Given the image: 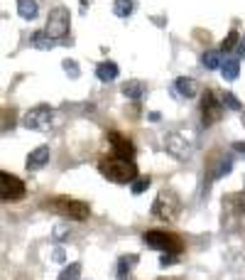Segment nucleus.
<instances>
[{"mask_svg":"<svg viewBox=\"0 0 245 280\" xmlns=\"http://www.w3.org/2000/svg\"><path fill=\"white\" fill-rule=\"evenodd\" d=\"M101 175L115 184H128L137 177V167L133 160H122V157H108L101 165Z\"/></svg>","mask_w":245,"mask_h":280,"instance_id":"f257e3e1","label":"nucleus"},{"mask_svg":"<svg viewBox=\"0 0 245 280\" xmlns=\"http://www.w3.org/2000/svg\"><path fill=\"white\" fill-rule=\"evenodd\" d=\"M179 209H181V202L172 189H162L155 199V204H152V214L162 221H174L179 216Z\"/></svg>","mask_w":245,"mask_h":280,"instance_id":"f03ea898","label":"nucleus"},{"mask_svg":"<svg viewBox=\"0 0 245 280\" xmlns=\"http://www.w3.org/2000/svg\"><path fill=\"white\" fill-rule=\"evenodd\" d=\"M142 241L150 246V248H157V251L164 253H181V238L174 236V234H167V231H145L142 234Z\"/></svg>","mask_w":245,"mask_h":280,"instance_id":"7ed1b4c3","label":"nucleus"},{"mask_svg":"<svg viewBox=\"0 0 245 280\" xmlns=\"http://www.w3.org/2000/svg\"><path fill=\"white\" fill-rule=\"evenodd\" d=\"M47 207H52V209L59 211L62 216H69V219H74V221H83V219H88V214H91V207H88L86 202L64 199V197H59V199H54V202H49Z\"/></svg>","mask_w":245,"mask_h":280,"instance_id":"20e7f679","label":"nucleus"},{"mask_svg":"<svg viewBox=\"0 0 245 280\" xmlns=\"http://www.w3.org/2000/svg\"><path fill=\"white\" fill-rule=\"evenodd\" d=\"M69 25H71V13H69V8L64 5H56L49 10V17H47V35L49 37H67L69 32Z\"/></svg>","mask_w":245,"mask_h":280,"instance_id":"39448f33","label":"nucleus"},{"mask_svg":"<svg viewBox=\"0 0 245 280\" xmlns=\"http://www.w3.org/2000/svg\"><path fill=\"white\" fill-rule=\"evenodd\" d=\"M52 121H54V111L49 106H35L25 113L22 126L29 128V130H49Z\"/></svg>","mask_w":245,"mask_h":280,"instance_id":"423d86ee","label":"nucleus"},{"mask_svg":"<svg viewBox=\"0 0 245 280\" xmlns=\"http://www.w3.org/2000/svg\"><path fill=\"white\" fill-rule=\"evenodd\" d=\"M25 192L27 189H25V182L20 177L8 175V172L0 170V199L3 202H17V199L25 197Z\"/></svg>","mask_w":245,"mask_h":280,"instance_id":"0eeeda50","label":"nucleus"},{"mask_svg":"<svg viewBox=\"0 0 245 280\" xmlns=\"http://www.w3.org/2000/svg\"><path fill=\"white\" fill-rule=\"evenodd\" d=\"M201 123H204L206 128L213 126V123H218L221 118H223V103L216 98V94L213 91H206L204 98H201Z\"/></svg>","mask_w":245,"mask_h":280,"instance_id":"6e6552de","label":"nucleus"},{"mask_svg":"<svg viewBox=\"0 0 245 280\" xmlns=\"http://www.w3.org/2000/svg\"><path fill=\"white\" fill-rule=\"evenodd\" d=\"M108 143L113 145L115 155L122 157V160H133V157H135V145L125 138L122 133H118V130H110L108 133Z\"/></svg>","mask_w":245,"mask_h":280,"instance_id":"1a4fd4ad","label":"nucleus"},{"mask_svg":"<svg viewBox=\"0 0 245 280\" xmlns=\"http://www.w3.org/2000/svg\"><path fill=\"white\" fill-rule=\"evenodd\" d=\"M49 145H40L35 148L32 153L27 155V170H42L47 162H49Z\"/></svg>","mask_w":245,"mask_h":280,"instance_id":"9d476101","label":"nucleus"},{"mask_svg":"<svg viewBox=\"0 0 245 280\" xmlns=\"http://www.w3.org/2000/svg\"><path fill=\"white\" fill-rule=\"evenodd\" d=\"M174 89L179 91V96H184V98H194L199 94V84L194 79H187V76H179L177 81H174Z\"/></svg>","mask_w":245,"mask_h":280,"instance_id":"9b49d317","label":"nucleus"},{"mask_svg":"<svg viewBox=\"0 0 245 280\" xmlns=\"http://www.w3.org/2000/svg\"><path fill=\"white\" fill-rule=\"evenodd\" d=\"M118 64L115 62H101L98 67H96V76L101 79V81H113L115 76H118Z\"/></svg>","mask_w":245,"mask_h":280,"instance_id":"f8f14e48","label":"nucleus"},{"mask_svg":"<svg viewBox=\"0 0 245 280\" xmlns=\"http://www.w3.org/2000/svg\"><path fill=\"white\" fill-rule=\"evenodd\" d=\"M17 13L25 20H35L40 15V5H37V0H17Z\"/></svg>","mask_w":245,"mask_h":280,"instance_id":"ddd939ff","label":"nucleus"},{"mask_svg":"<svg viewBox=\"0 0 245 280\" xmlns=\"http://www.w3.org/2000/svg\"><path fill=\"white\" fill-rule=\"evenodd\" d=\"M218 69L223 74V79L233 81V79H238V74H240V62H238V59H226V62H221Z\"/></svg>","mask_w":245,"mask_h":280,"instance_id":"4468645a","label":"nucleus"},{"mask_svg":"<svg viewBox=\"0 0 245 280\" xmlns=\"http://www.w3.org/2000/svg\"><path fill=\"white\" fill-rule=\"evenodd\" d=\"M122 96L125 98H133V101H137V98L145 96V84L142 81H128V84H122Z\"/></svg>","mask_w":245,"mask_h":280,"instance_id":"2eb2a0df","label":"nucleus"},{"mask_svg":"<svg viewBox=\"0 0 245 280\" xmlns=\"http://www.w3.org/2000/svg\"><path fill=\"white\" fill-rule=\"evenodd\" d=\"M32 47H37V49H42V52H49V49L54 47V40L42 30V32H35V35H32Z\"/></svg>","mask_w":245,"mask_h":280,"instance_id":"dca6fc26","label":"nucleus"},{"mask_svg":"<svg viewBox=\"0 0 245 280\" xmlns=\"http://www.w3.org/2000/svg\"><path fill=\"white\" fill-rule=\"evenodd\" d=\"M201 64H204L206 69H218L221 67V52H216V49H208V52H204L201 54Z\"/></svg>","mask_w":245,"mask_h":280,"instance_id":"f3484780","label":"nucleus"},{"mask_svg":"<svg viewBox=\"0 0 245 280\" xmlns=\"http://www.w3.org/2000/svg\"><path fill=\"white\" fill-rule=\"evenodd\" d=\"M137 263V256H122L120 261H118V278L125 280L128 278V273H130V268Z\"/></svg>","mask_w":245,"mask_h":280,"instance_id":"a211bd4d","label":"nucleus"},{"mask_svg":"<svg viewBox=\"0 0 245 280\" xmlns=\"http://www.w3.org/2000/svg\"><path fill=\"white\" fill-rule=\"evenodd\" d=\"M133 10H135V3L133 0H115V5H113V13L118 15V17H128Z\"/></svg>","mask_w":245,"mask_h":280,"instance_id":"6ab92c4d","label":"nucleus"},{"mask_svg":"<svg viewBox=\"0 0 245 280\" xmlns=\"http://www.w3.org/2000/svg\"><path fill=\"white\" fill-rule=\"evenodd\" d=\"M79 275H81V263H69L56 280H79Z\"/></svg>","mask_w":245,"mask_h":280,"instance_id":"aec40b11","label":"nucleus"},{"mask_svg":"<svg viewBox=\"0 0 245 280\" xmlns=\"http://www.w3.org/2000/svg\"><path fill=\"white\" fill-rule=\"evenodd\" d=\"M238 42H240V35H238L235 30H231V32H228V37H226V40H223V44H221V54L231 52V49H233V47H235Z\"/></svg>","mask_w":245,"mask_h":280,"instance_id":"412c9836","label":"nucleus"},{"mask_svg":"<svg viewBox=\"0 0 245 280\" xmlns=\"http://www.w3.org/2000/svg\"><path fill=\"white\" fill-rule=\"evenodd\" d=\"M221 103H223L226 108H231V111H240V108H243V106H240V101H238V98H235V94H231V91H228V94H223Z\"/></svg>","mask_w":245,"mask_h":280,"instance_id":"4be33fe9","label":"nucleus"},{"mask_svg":"<svg viewBox=\"0 0 245 280\" xmlns=\"http://www.w3.org/2000/svg\"><path fill=\"white\" fill-rule=\"evenodd\" d=\"M150 182L152 180L147 175H145V177H135V180H133V194H142V192L150 187Z\"/></svg>","mask_w":245,"mask_h":280,"instance_id":"5701e85b","label":"nucleus"},{"mask_svg":"<svg viewBox=\"0 0 245 280\" xmlns=\"http://www.w3.org/2000/svg\"><path fill=\"white\" fill-rule=\"evenodd\" d=\"M64 69L71 74V76H79V64L74 59H64Z\"/></svg>","mask_w":245,"mask_h":280,"instance_id":"b1692460","label":"nucleus"},{"mask_svg":"<svg viewBox=\"0 0 245 280\" xmlns=\"http://www.w3.org/2000/svg\"><path fill=\"white\" fill-rule=\"evenodd\" d=\"M172 263H177V256H174V253H164L162 258H160V266H172Z\"/></svg>","mask_w":245,"mask_h":280,"instance_id":"393cba45","label":"nucleus"},{"mask_svg":"<svg viewBox=\"0 0 245 280\" xmlns=\"http://www.w3.org/2000/svg\"><path fill=\"white\" fill-rule=\"evenodd\" d=\"M233 150L235 153H245V143H233Z\"/></svg>","mask_w":245,"mask_h":280,"instance_id":"a878e982","label":"nucleus"},{"mask_svg":"<svg viewBox=\"0 0 245 280\" xmlns=\"http://www.w3.org/2000/svg\"><path fill=\"white\" fill-rule=\"evenodd\" d=\"M238 52H240V57H245V42L240 44V49H238Z\"/></svg>","mask_w":245,"mask_h":280,"instance_id":"bb28decb","label":"nucleus"},{"mask_svg":"<svg viewBox=\"0 0 245 280\" xmlns=\"http://www.w3.org/2000/svg\"><path fill=\"white\" fill-rule=\"evenodd\" d=\"M81 5H88V0H81Z\"/></svg>","mask_w":245,"mask_h":280,"instance_id":"cd10ccee","label":"nucleus"},{"mask_svg":"<svg viewBox=\"0 0 245 280\" xmlns=\"http://www.w3.org/2000/svg\"><path fill=\"white\" fill-rule=\"evenodd\" d=\"M243 126H245V116H243Z\"/></svg>","mask_w":245,"mask_h":280,"instance_id":"c85d7f7f","label":"nucleus"}]
</instances>
